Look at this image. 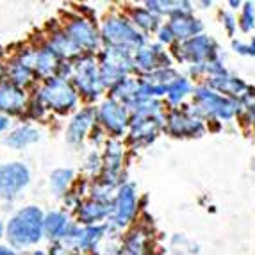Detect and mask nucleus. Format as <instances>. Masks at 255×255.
Here are the masks:
<instances>
[{
  "instance_id": "0eeeda50",
  "label": "nucleus",
  "mask_w": 255,
  "mask_h": 255,
  "mask_svg": "<svg viewBox=\"0 0 255 255\" xmlns=\"http://www.w3.org/2000/svg\"><path fill=\"white\" fill-rule=\"evenodd\" d=\"M189 90H191L189 82L180 77V79H175V81L168 86V97H170L171 102L177 104V102H180L187 93H189Z\"/></svg>"
},
{
  "instance_id": "39448f33",
  "label": "nucleus",
  "mask_w": 255,
  "mask_h": 255,
  "mask_svg": "<svg viewBox=\"0 0 255 255\" xmlns=\"http://www.w3.org/2000/svg\"><path fill=\"white\" fill-rule=\"evenodd\" d=\"M134 213V191L132 187L127 186L120 193V207H118V223H127V220Z\"/></svg>"
},
{
  "instance_id": "f8f14e48",
  "label": "nucleus",
  "mask_w": 255,
  "mask_h": 255,
  "mask_svg": "<svg viewBox=\"0 0 255 255\" xmlns=\"http://www.w3.org/2000/svg\"><path fill=\"white\" fill-rule=\"evenodd\" d=\"M232 47H234V50L239 52V54L250 55V48H248V45H243L241 41H232Z\"/></svg>"
},
{
  "instance_id": "9d476101",
  "label": "nucleus",
  "mask_w": 255,
  "mask_h": 255,
  "mask_svg": "<svg viewBox=\"0 0 255 255\" xmlns=\"http://www.w3.org/2000/svg\"><path fill=\"white\" fill-rule=\"evenodd\" d=\"M223 23H225V27H227V30H229V34H234V30H236V20H234V16L230 13H223Z\"/></svg>"
},
{
  "instance_id": "20e7f679",
  "label": "nucleus",
  "mask_w": 255,
  "mask_h": 255,
  "mask_svg": "<svg viewBox=\"0 0 255 255\" xmlns=\"http://www.w3.org/2000/svg\"><path fill=\"white\" fill-rule=\"evenodd\" d=\"M102 115L106 124L111 127V130L120 132L125 125V111L122 107L115 106V104H106L102 109Z\"/></svg>"
},
{
  "instance_id": "1a4fd4ad",
  "label": "nucleus",
  "mask_w": 255,
  "mask_h": 255,
  "mask_svg": "<svg viewBox=\"0 0 255 255\" xmlns=\"http://www.w3.org/2000/svg\"><path fill=\"white\" fill-rule=\"evenodd\" d=\"M136 20L141 27H145V29H153V16H150L148 11H136Z\"/></svg>"
},
{
  "instance_id": "7ed1b4c3",
  "label": "nucleus",
  "mask_w": 255,
  "mask_h": 255,
  "mask_svg": "<svg viewBox=\"0 0 255 255\" xmlns=\"http://www.w3.org/2000/svg\"><path fill=\"white\" fill-rule=\"evenodd\" d=\"M170 27H171V30H173V34L180 39L191 38V36H195L196 32H200V30L204 29V25H202L198 20H191V18L184 16V14L180 18H177V20L171 21Z\"/></svg>"
},
{
  "instance_id": "423d86ee",
  "label": "nucleus",
  "mask_w": 255,
  "mask_h": 255,
  "mask_svg": "<svg viewBox=\"0 0 255 255\" xmlns=\"http://www.w3.org/2000/svg\"><path fill=\"white\" fill-rule=\"evenodd\" d=\"M211 86L225 91V93H238V95L247 90V84L241 82L239 79H234V77H213L211 79Z\"/></svg>"
},
{
  "instance_id": "f257e3e1",
  "label": "nucleus",
  "mask_w": 255,
  "mask_h": 255,
  "mask_svg": "<svg viewBox=\"0 0 255 255\" xmlns=\"http://www.w3.org/2000/svg\"><path fill=\"white\" fill-rule=\"evenodd\" d=\"M27 182V171L21 166H5L0 168V191L13 195L21 184Z\"/></svg>"
},
{
  "instance_id": "4468645a",
  "label": "nucleus",
  "mask_w": 255,
  "mask_h": 255,
  "mask_svg": "<svg viewBox=\"0 0 255 255\" xmlns=\"http://www.w3.org/2000/svg\"><path fill=\"white\" fill-rule=\"evenodd\" d=\"M250 116H252V122L255 124V106H252V109H250Z\"/></svg>"
},
{
  "instance_id": "f03ea898",
  "label": "nucleus",
  "mask_w": 255,
  "mask_h": 255,
  "mask_svg": "<svg viewBox=\"0 0 255 255\" xmlns=\"http://www.w3.org/2000/svg\"><path fill=\"white\" fill-rule=\"evenodd\" d=\"M211 45L213 41L207 38V36H196V38L189 39L180 47V50H184V59L189 57L191 61L200 63L205 57H209V52H211Z\"/></svg>"
},
{
  "instance_id": "ddd939ff",
  "label": "nucleus",
  "mask_w": 255,
  "mask_h": 255,
  "mask_svg": "<svg viewBox=\"0 0 255 255\" xmlns=\"http://www.w3.org/2000/svg\"><path fill=\"white\" fill-rule=\"evenodd\" d=\"M248 48H250V55H255V39L248 45Z\"/></svg>"
},
{
  "instance_id": "9b49d317",
  "label": "nucleus",
  "mask_w": 255,
  "mask_h": 255,
  "mask_svg": "<svg viewBox=\"0 0 255 255\" xmlns=\"http://www.w3.org/2000/svg\"><path fill=\"white\" fill-rule=\"evenodd\" d=\"M173 38H175V34H173V30H171V27H170V25H164V27H162V29H161V36H159V39H161V41L170 43Z\"/></svg>"
},
{
  "instance_id": "6e6552de",
  "label": "nucleus",
  "mask_w": 255,
  "mask_h": 255,
  "mask_svg": "<svg viewBox=\"0 0 255 255\" xmlns=\"http://www.w3.org/2000/svg\"><path fill=\"white\" fill-rule=\"evenodd\" d=\"M239 25H241V29L245 30V32H248V30H252L255 27V14H254V4H252V2H247L245 7H243Z\"/></svg>"
}]
</instances>
